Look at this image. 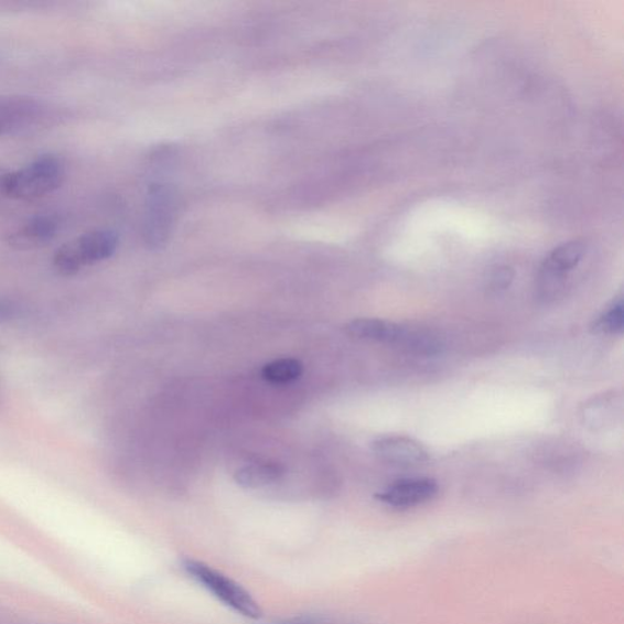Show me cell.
I'll use <instances>...</instances> for the list:
<instances>
[{"mask_svg": "<svg viewBox=\"0 0 624 624\" xmlns=\"http://www.w3.org/2000/svg\"><path fill=\"white\" fill-rule=\"evenodd\" d=\"M65 175L61 158L42 155L24 169H0V194L19 201L42 198L60 189Z\"/></svg>", "mask_w": 624, "mask_h": 624, "instance_id": "cell-1", "label": "cell"}, {"mask_svg": "<svg viewBox=\"0 0 624 624\" xmlns=\"http://www.w3.org/2000/svg\"><path fill=\"white\" fill-rule=\"evenodd\" d=\"M119 247V236L110 229L92 230L65 243L54 254V269L63 276H74L87 266L111 258Z\"/></svg>", "mask_w": 624, "mask_h": 624, "instance_id": "cell-2", "label": "cell"}, {"mask_svg": "<svg viewBox=\"0 0 624 624\" xmlns=\"http://www.w3.org/2000/svg\"><path fill=\"white\" fill-rule=\"evenodd\" d=\"M183 569L211 592L216 599L226 606L235 610L238 614L248 618L258 620L262 616L260 605L239 583L198 560L186 559L183 561Z\"/></svg>", "mask_w": 624, "mask_h": 624, "instance_id": "cell-3", "label": "cell"}, {"mask_svg": "<svg viewBox=\"0 0 624 624\" xmlns=\"http://www.w3.org/2000/svg\"><path fill=\"white\" fill-rule=\"evenodd\" d=\"M177 196L172 187L164 183L150 186L147 198L144 237L150 248L165 245L175 224Z\"/></svg>", "mask_w": 624, "mask_h": 624, "instance_id": "cell-4", "label": "cell"}, {"mask_svg": "<svg viewBox=\"0 0 624 624\" xmlns=\"http://www.w3.org/2000/svg\"><path fill=\"white\" fill-rule=\"evenodd\" d=\"M438 491V483L432 478H406L390 484L376 498L390 507L410 508L431 502Z\"/></svg>", "mask_w": 624, "mask_h": 624, "instance_id": "cell-5", "label": "cell"}, {"mask_svg": "<svg viewBox=\"0 0 624 624\" xmlns=\"http://www.w3.org/2000/svg\"><path fill=\"white\" fill-rule=\"evenodd\" d=\"M373 450L380 460L396 466H418L430 459L421 443L404 435L380 437L373 443Z\"/></svg>", "mask_w": 624, "mask_h": 624, "instance_id": "cell-6", "label": "cell"}, {"mask_svg": "<svg viewBox=\"0 0 624 624\" xmlns=\"http://www.w3.org/2000/svg\"><path fill=\"white\" fill-rule=\"evenodd\" d=\"M61 224V218L53 214L34 216L10 236L9 243L18 249L45 246L60 234Z\"/></svg>", "mask_w": 624, "mask_h": 624, "instance_id": "cell-7", "label": "cell"}, {"mask_svg": "<svg viewBox=\"0 0 624 624\" xmlns=\"http://www.w3.org/2000/svg\"><path fill=\"white\" fill-rule=\"evenodd\" d=\"M39 104L26 98H0V136L25 129L37 120Z\"/></svg>", "mask_w": 624, "mask_h": 624, "instance_id": "cell-8", "label": "cell"}, {"mask_svg": "<svg viewBox=\"0 0 624 624\" xmlns=\"http://www.w3.org/2000/svg\"><path fill=\"white\" fill-rule=\"evenodd\" d=\"M346 331L357 340L398 346L406 326L379 319H356L346 325Z\"/></svg>", "mask_w": 624, "mask_h": 624, "instance_id": "cell-9", "label": "cell"}, {"mask_svg": "<svg viewBox=\"0 0 624 624\" xmlns=\"http://www.w3.org/2000/svg\"><path fill=\"white\" fill-rule=\"evenodd\" d=\"M283 475L284 467L276 462H252L237 470L235 481L243 488L259 489L280 481Z\"/></svg>", "mask_w": 624, "mask_h": 624, "instance_id": "cell-10", "label": "cell"}, {"mask_svg": "<svg viewBox=\"0 0 624 624\" xmlns=\"http://www.w3.org/2000/svg\"><path fill=\"white\" fill-rule=\"evenodd\" d=\"M620 409V398L616 392H605L587 402L583 408V422L593 430L604 429L615 420Z\"/></svg>", "mask_w": 624, "mask_h": 624, "instance_id": "cell-11", "label": "cell"}, {"mask_svg": "<svg viewBox=\"0 0 624 624\" xmlns=\"http://www.w3.org/2000/svg\"><path fill=\"white\" fill-rule=\"evenodd\" d=\"M587 247L581 240H571L555 248L542 265L547 268L568 275L585 256Z\"/></svg>", "mask_w": 624, "mask_h": 624, "instance_id": "cell-12", "label": "cell"}, {"mask_svg": "<svg viewBox=\"0 0 624 624\" xmlns=\"http://www.w3.org/2000/svg\"><path fill=\"white\" fill-rule=\"evenodd\" d=\"M304 366L292 357L273 361L266 364L261 369V377L275 385L291 384L303 374Z\"/></svg>", "mask_w": 624, "mask_h": 624, "instance_id": "cell-13", "label": "cell"}, {"mask_svg": "<svg viewBox=\"0 0 624 624\" xmlns=\"http://www.w3.org/2000/svg\"><path fill=\"white\" fill-rule=\"evenodd\" d=\"M624 329V304L623 300L618 299L612 303L603 314H600L594 320L592 330L594 333L607 334V336H617Z\"/></svg>", "mask_w": 624, "mask_h": 624, "instance_id": "cell-14", "label": "cell"}, {"mask_svg": "<svg viewBox=\"0 0 624 624\" xmlns=\"http://www.w3.org/2000/svg\"><path fill=\"white\" fill-rule=\"evenodd\" d=\"M568 275L553 271L541 265L537 279V294L542 302L549 303L563 291Z\"/></svg>", "mask_w": 624, "mask_h": 624, "instance_id": "cell-15", "label": "cell"}, {"mask_svg": "<svg viewBox=\"0 0 624 624\" xmlns=\"http://www.w3.org/2000/svg\"><path fill=\"white\" fill-rule=\"evenodd\" d=\"M515 279V271L510 266H498L491 271L487 279L488 292L491 294H501L510 288Z\"/></svg>", "mask_w": 624, "mask_h": 624, "instance_id": "cell-16", "label": "cell"}, {"mask_svg": "<svg viewBox=\"0 0 624 624\" xmlns=\"http://www.w3.org/2000/svg\"><path fill=\"white\" fill-rule=\"evenodd\" d=\"M265 624H354L351 621L326 616H298Z\"/></svg>", "mask_w": 624, "mask_h": 624, "instance_id": "cell-17", "label": "cell"}, {"mask_svg": "<svg viewBox=\"0 0 624 624\" xmlns=\"http://www.w3.org/2000/svg\"><path fill=\"white\" fill-rule=\"evenodd\" d=\"M19 315V306L7 298H0V325L11 320L17 319Z\"/></svg>", "mask_w": 624, "mask_h": 624, "instance_id": "cell-18", "label": "cell"}]
</instances>
